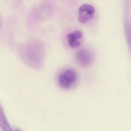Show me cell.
<instances>
[{"label": "cell", "mask_w": 131, "mask_h": 131, "mask_svg": "<svg viewBox=\"0 0 131 131\" xmlns=\"http://www.w3.org/2000/svg\"><path fill=\"white\" fill-rule=\"evenodd\" d=\"M77 74L72 69H68L59 75L58 83L60 87L65 89H70L76 81Z\"/></svg>", "instance_id": "6da1fadb"}, {"label": "cell", "mask_w": 131, "mask_h": 131, "mask_svg": "<svg viewBox=\"0 0 131 131\" xmlns=\"http://www.w3.org/2000/svg\"><path fill=\"white\" fill-rule=\"evenodd\" d=\"M95 10L92 5L84 4L78 9L79 19L82 23H85L91 20L94 16Z\"/></svg>", "instance_id": "7a4b0ae2"}, {"label": "cell", "mask_w": 131, "mask_h": 131, "mask_svg": "<svg viewBox=\"0 0 131 131\" xmlns=\"http://www.w3.org/2000/svg\"><path fill=\"white\" fill-rule=\"evenodd\" d=\"M77 60L79 64L83 67L90 65L93 60V57L91 53L85 49H81L78 51L76 55Z\"/></svg>", "instance_id": "3957f363"}, {"label": "cell", "mask_w": 131, "mask_h": 131, "mask_svg": "<svg viewBox=\"0 0 131 131\" xmlns=\"http://www.w3.org/2000/svg\"><path fill=\"white\" fill-rule=\"evenodd\" d=\"M82 32L77 30L69 33L67 35V39L69 46L72 48H76L80 46V40L83 37Z\"/></svg>", "instance_id": "277c9868"}, {"label": "cell", "mask_w": 131, "mask_h": 131, "mask_svg": "<svg viewBox=\"0 0 131 131\" xmlns=\"http://www.w3.org/2000/svg\"><path fill=\"white\" fill-rule=\"evenodd\" d=\"M0 127L4 131H13L8 123L4 112L0 105Z\"/></svg>", "instance_id": "5b68a950"}, {"label": "cell", "mask_w": 131, "mask_h": 131, "mask_svg": "<svg viewBox=\"0 0 131 131\" xmlns=\"http://www.w3.org/2000/svg\"><path fill=\"white\" fill-rule=\"evenodd\" d=\"M13 131H22L17 128H14L13 129Z\"/></svg>", "instance_id": "8992f818"}]
</instances>
